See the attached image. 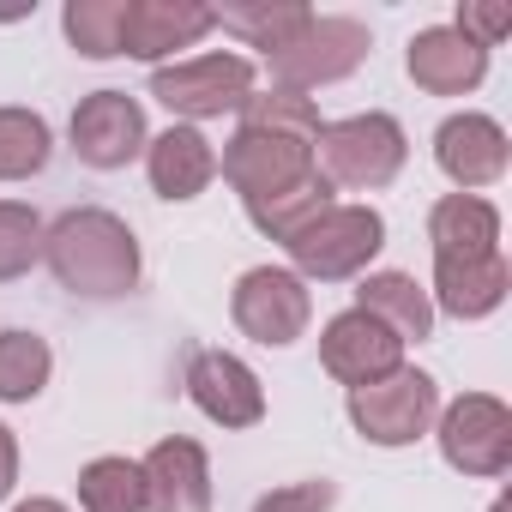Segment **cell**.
I'll return each mask as SVG.
<instances>
[{
	"label": "cell",
	"instance_id": "2e32d148",
	"mask_svg": "<svg viewBox=\"0 0 512 512\" xmlns=\"http://www.w3.org/2000/svg\"><path fill=\"white\" fill-rule=\"evenodd\" d=\"M145 512H211V458L199 440H157L145 452Z\"/></svg>",
	"mask_w": 512,
	"mask_h": 512
},
{
	"label": "cell",
	"instance_id": "3957f363",
	"mask_svg": "<svg viewBox=\"0 0 512 512\" xmlns=\"http://www.w3.org/2000/svg\"><path fill=\"white\" fill-rule=\"evenodd\" d=\"M404 157H410V139H404V127L386 109L326 121L320 127V145H314V169L332 187H362V193L392 187L398 169H404Z\"/></svg>",
	"mask_w": 512,
	"mask_h": 512
},
{
	"label": "cell",
	"instance_id": "7c38bea8",
	"mask_svg": "<svg viewBox=\"0 0 512 512\" xmlns=\"http://www.w3.org/2000/svg\"><path fill=\"white\" fill-rule=\"evenodd\" d=\"M434 163H440V175H446L458 193L494 187V181L506 175V163H512L506 127H500L494 115H476V109L446 115V121L434 127Z\"/></svg>",
	"mask_w": 512,
	"mask_h": 512
},
{
	"label": "cell",
	"instance_id": "5b68a950",
	"mask_svg": "<svg viewBox=\"0 0 512 512\" xmlns=\"http://www.w3.org/2000/svg\"><path fill=\"white\" fill-rule=\"evenodd\" d=\"M253 79H260V67H253L247 55L211 49V55L157 67V73H151V97H157L169 115H181V127H193V121L241 115V103L253 97Z\"/></svg>",
	"mask_w": 512,
	"mask_h": 512
},
{
	"label": "cell",
	"instance_id": "603a6c76",
	"mask_svg": "<svg viewBox=\"0 0 512 512\" xmlns=\"http://www.w3.org/2000/svg\"><path fill=\"white\" fill-rule=\"evenodd\" d=\"M55 374V350L37 332H0V404H31Z\"/></svg>",
	"mask_w": 512,
	"mask_h": 512
},
{
	"label": "cell",
	"instance_id": "1f68e13d",
	"mask_svg": "<svg viewBox=\"0 0 512 512\" xmlns=\"http://www.w3.org/2000/svg\"><path fill=\"white\" fill-rule=\"evenodd\" d=\"M13 512H67L61 500H49V494H37V500H25V506H13Z\"/></svg>",
	"mask_w": 512,
	"mask_h": 512
},
{
	"label": "cell",
	"instance_id": "cb8c5ba5",
	"mask_svg": "<svg viewBox=\"0 0 512 512\" xmlns=\"http://www.w3.org/2000/svg\"><path fill=\"white\" fill-rule=\"evenodd\" d=\"M85 512H145V470L133 458H91L79 470Z\"/></svg>",
	"mask_w": 512,
	"mask_h": 512
},
{
	"label": "cell",
	"instance_id": "44dd1931",
	"mask_svg": "<svg viewBox=\"0 0 512 512\" xmlns=\"http://www.w3.org/2000/svg\"><path fill=\"white\" fill-rule=\"evenodd\" d=\"M308 19H314V7H302V0H235V7H211V25H223L229 37H241L260 55H278Z\"/></svg>",
	"mask_w": 512,
	"mask_h": 512
},
{
	"label": "cell",
	"instance_id": "4316f807",
	"mask_svg": "<svg viewBox=\"0 0 512 512\" xmlns=\"http://www.w3.org/2000/svg\"><path fill=\"white\" fill-rule=\"evenodd\" d=\"M241 127H266V133H290V139H308L320 145V109L314 97H296V91H253L241 103Z\"/></svg>",
	"mask_w": 512,
	"mask_h": 512
},
{
	"label": "cell",
	"instance_id": "ac0fdd59",
	"mask_svg": "<svg viewBox=\"0 0 512 512\" xmlns=\"http://www.w3.org/2000/svg\"><path fill=\"white\" fill-rule=\"evenodd\" d=\"M512 290L506 253H482V260H434V290L428 302L452 320H488Z\"/></svg>",
	"mask_w": 512,
	"mask_h": 512
},
{
	"label": "cell",
	"instance_id": "9a60e30c",
	"mask_svg": "<svg viewBox=\"0 0 512 512\" xmlns=\"http://www.w3.org/2000/svg\"><path fill=\"white\" fill-rule=\"evenodd\" d=\"M211 25V7L199 0H127L121 13V55L133 61H163L175 49H193Z\"/></svg>",
	"mask_w": 512,
	"mask_h": 512
},
{
	"label": "cell",
	"instance_id": "7a4b0ae2",
	"mask_svg": "<svg viewBox=\"0 0 512 512\" xmlns=\"http://www.w3.org/2000/svg\"><path fill=\"white\" fill-rule=\"evenodd\" d=\"M290 260H296V278H320V284H344V278H362L374 266V253L386 247V217L374 205H326L320 217H308L290 241Z\"/></svg>",
	"mask_w": 512,
	"mask_h": 512
},
{
	"label": "cell",
	"instance_id": "f1b7e54d",
	"mask_svg": "<svg viewBox=\"0 0 512 512\" xmlns=\"http://www.w3.org/2000/svg\"><path fill=\"white\" fill-rule=\"evenodd\" d=\"M452 31L470 37L476 49H500V43L512 37V7H506V0H464Z\"/></svg>",
	"mask_w": 512,
	"mask_h": 512
},
{
	"label": "cell",
	"instance_id": "e0dca14e",
	"mask_svg": "<svg viewBox=\"0 0 512 512\" xmlns=\"http://www.w3.org/2000/svg\"><path fill=\"white\" fill-rule=\"evenodd\" d=\"M145 175H151V193L157 199H199L211 181H217V151L199 127H169L145 145Z\"/></svg>",
	"mask_w": 512,
	"mask_h": 512
},
{
	"label": "cell",
	"instance_id": "7402d4cb",
	"mask_svg": "<svg viewBox=\"0 0 512 512\" xmlns=\"http://www.w3.org/2000/svg\"><path fill=\"white\" fill-rule=\"evenodd\" d=\"M55 157V133L37 109H0V181H31Z\"/></svg>",
	"mask_w": 512,
	"mask_h": 512
},
{
	"label": "cell",
	"instance_id": "8992f818",
	"mask_svg": "<svg viewBox=\"0 0 512 512\" xmlns=\"http://www.w3.org/2000/svg\"><path fill=\"white\" fill-rule=\"evenodd\" d=\"M229 320L241 326V338L266 344V350H290L296 338H308L314 326V296L290 266H253L235 278L229 290Z\"/></svg>",
	"mask_w": 512,
	"mask_h": 512
},
{
	"label": "cell",
	"instance_id": "4dcf8cb0",
	"mask_svg": "<svg viewBox=\"0 0 512 512\" xmlns=\"http://www.w3.org/2000/svg\"><path fill=\"white\" fill-rule=\"evenodd\" d=\"M13 482H19V440H13L7 422H0V500L13 494Z\"/></svg>",
	"mask_w": 512,
	"mask_h": 512
},
{
	"label": "cell",
	"instance_id": "9c48e42d",
	"mask_svg": "<svg viewBox=\"0 0 512 512\" xmlns=\"http://www.w3.org/2000/svg\"><path fill=\"white\" fill-rule=\"evenodd\" d=\"M223 181L241 193V205L253 199H272V193H290L302 187L314 169V145L308 139H290V133H266V127H235L223 157H217Z\"/></svg>",
	"mask_w": 512,
	"mask_h": 512
},
{
	"label": "cell",
	"instance_id": "5bb4252c",
	"mask_svg": "<svg viewBox=\"0 0 512 512\" xmlns=\"http://www.w3.org/2000/svg\"><path fill=\"white\" fill-rule=\"evenodd\" d=\"M404 73L416 79V91L428 97H464L488 79V49H476L470 37H458L452 25H428L410 37L404 49Z\"/></svg>",
	"mask_w": 512,
	"mask_h": 512
},
{
	"label": "cell",
	"instance_id": "4fadbf2b",
	"mask_svg": "<svg viewBox=\"0 0 512 512\" xmlns=\"http://www.w3.org/2000/svg\"><path fill=\"white\" fill-rule=\"evenodd\" d=\"M320 362H326V374L338 380V386H374V380H386V374H398L404 368V344L374 320V314H362V308H344L338 320H326V332H320Z\"/></svg>",
	"mask_w": 512,
	"mask_h": 512
},
{
	"label": "cell",
	"instance_id": "d4e9b609",
	"mask_svg": "<svg viewBox=\"0 0 512 512\" xmlns=\"http://www.w3.org/2000/svg\"><path fill=\"white\" fill-rule=\"evenodd\" d=\"M332 205V181L326 175H308L302 187H290V193H272V199H253L247 205V223L260 229V235H272V241H290L308 217H320Z\"/></svg>",
	"mask_w": 512,
	"mask_h": 512
},
{
	"label": "cell",
	"instance_id": "ffe728a7",
	"mask_svg": "<svg viewBox=\"0 0 512 512\" xmlns=\"http://www.w3.org/2000/svg\"><path fill=\"white\" fill-rule=\"evenodd\" d=\"M356 308L374 314L398 344L434 338V302H428V290H422L410 272H368V278L356 284Z\"/></svg>",
	"mask_w": 512,
	"mask_h": 512
},
{
	"label": "cell",
	"instance_id": "52a82bcc",
	"mask_svg": "<svg viewBox=\"0 0 512 512\" xmlns=\"http://www.w3.org/2000/svg\"><path fill=\"white\" fill-rule=\"evenodd\" d=\"M434 440H440V458L458 476L494 482L512 464V410L494 392H464L434 416Z\"/></svg>",
	"mask_w": 512,
	"mask_h": 512
},
{
	"label": "cell",
	"instance_id": "83f0119b",
	"mask_svg": "<svg viewBox=\"0 0 512 512\" xmlns=\"http://www.w3.org/2000/svg\"><path fill=\"white\" fill-rule=\"evenodd\" d=\"M43 260V217L19 199H0V284L25 278Z\"/></svg>",
	"mask_w": 512,
	"mask_h": 512
},
{
	"label": "cell",
	"instance_id": "484cf974",
	"mask_svg": "<svg viewBox=\"0 0 512 512\" xmlns=\"http://www.w3.org/2000/svg\"><path fill=\"white\" fill-rule=\"evenodd\" d=\"M121 13H127V0H67L61 31L85 61H115L121 55Z\"/></svg>",
	"mask_w": 512,
	"mask_h": 512
},
{
	"label": "cell",
	"instance_id": "f546056e",
	"mask_svg": "<svg viewBox=\"0 0 512 512\" xmlns=\"http://www.w3.org/2000/svg\"><path fill=\"white\" fill-rule=\"evenodd\" d=\"M332 500H338V488L320 476V482H290V488L260 494V500H253V512H332Z\"/></svg>",
	"mask_w": 512,
	"mask_h": 512
},
{
	"label": "cell",
	"instance_id": "d6986e66",
	"mask_svg": "<svg viewBox=\"0 0 512 512\" xmlns=\"http://www.w3.org/2000/svg\"><path fill=\"white\" fill-rule=\"evenodd\" d=\"M428 247H434V260H482V253H500V211L482 193H446L428 211Z\"/></svg>",
	"mask_w": 512,
	"mask_h": 512
},
{
	"label": "cell",
	"instance_id": "30bf717a",
	"mask_svg": "<svg viewBox=\"0 0 512 512\" xmlns=\"http://www.w3.org/2000/svg\"><path fill=\"white\" fill-rule=\"evenodd\" d=\"M145 145H151V127H145L139 97H127V91H91L73 109V151L91 169H127Z\"/></svg>",
	"mask_w": 512,
	"mask_h": 512
},
{
	"label": "cell",
	"instance_id": "8fae6325",
	"mask_svg": "<svg viewBox=\"0 0 512 512\" xmlns=\"http://www.w3.org/2000/svg\"><path fill=\"white\" fill-rule=\"evenodd\" d=\"M187 398L217 428H253V422H266V386H260V374H253L241 356H229V350H199L187 362Z\"/></svg>",
	"mask_w": 512,
	"mask_h": 512
},
{
	"label": "cell",
	"instance_id": "277c9868",
	"mask_svg": "<svg viewBox=\"0 0 512 512\" xmlns=\"http://www.w3.org/2000/svg\"><path fill=\"white\" fill-rule=\"evenodd\" d=\"M368 49H374V37H368L362 19H350V13H314L278 55H266V67H272V85L278 91L308 97L320 85L350 79L368 61Z\"/></svg>",
	"mask_w": 512,
	"mask_h": 512
},
{
	"label": "cell",
	"instance_id": "6da1fadb",
	"mask_svg": "<svg viewBox=\"0 0 512 512\" xmlns=\"http://www.w3.org/2000/svg\"><path fill=\"white\" fill-rule=\"evenodd\" d=\"M43 260L61 290L115 302L139 284V235L127 229V217L103 205H73L43 229Z\"/></svg>",
	"mask_w": 512,
	"mask_h": 512
},
{
	"label": "cell",
	"instance_id": "ba28073f",
	"mask_svg": "<svg viewBox=\"0 0 512 512\" xmlns=\"http://www.w3.org/2000/svg\"><path fill=\"white\" fill-rule=\"evenodd\" d=\"M440 416V386L422 368H398L350 392V422L368 446H416Z\"/></svg>",
	"mask_w": 512,
	"mask_h": 512
}]
</instances>
